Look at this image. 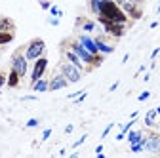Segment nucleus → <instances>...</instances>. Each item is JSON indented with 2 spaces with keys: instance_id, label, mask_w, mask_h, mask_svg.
Masks as SVG:
<instances>
[{
  "instance_id": "f257e3e1",
  "label": "nucleus",
  "mask_w": 160,
  "mask_h": 158,
  "mask_svg": "<svg viewBox=\"0 0 160 158\" xmlns=\"http://www.w3.org/2000/svg\"><path fill=\"white\" fill-rule=\"evenodd\" d=\"M97 17V23L99 25H105V23H122L128 25L130 23V17L124 13V10L120 8L114 0H101V6H99V13Z\"/></svg>"
},
{
  "instance_id": "f03ea898",
  "label": "nucleus",
  "mask_w": 160,
  "mask_h": 158,
  "mask_svg": "<svg viewBox=\"0 0 160 158\" xmlns=\"http://www.w3.org/2000/svg\"><path fill=\"white\" fill-rule=\"evenodd\" d=\"M23 50H25V57L29 61H36L38 57H42L46 53V42L42 38H32L29 44L23 46Z\"/></svg>"
},
{
  "instance_id": "7ed1b4c3",
  "label": "nucleus",
  "mask_w": 160,
  "mask_h": 158,
  "mask_svg": "<svg viewBox=\"0 0 160 158\" xmlns=\"http://www.w3.org/2000/svg\"><path fill=\"white\" fill-rule=\"evenodd\" d=\"M59 71H61V74L67 78V80L71 84H76L80 82V78H82V71H80L78 67H74L71 61H67V59H63V61H59Z\"/></svg>"
},
{
  "instance_id": "20e7f679",
  "label": "nucleus",
  "mask_w": 160,
  "mask_h": 158,
  "mask_svg": "<svg viewBox=\"0 0 160 158\" xmlns=\"http://www.w3.org/2000/svg\"><path fill=\"white\" fill-rule=\"evenodd\" d=\"M12 69H15V71L19 72V76L25 78L27 69H29V59L25 57V50H23V46L13 52V55H12Z\"/></svg>"
},
{
  "instance_id": "39448f33",
  "label": "nucleus",
  "mask_w": 160,
  "mask_h": 158,
  "mask_svg": "<svg viewBox=\"0 0 160 158\" xmlns=\"http://www.w3.org/2000/svg\"><path fill=\"white\" fill-rule=\"evenodd\" d=\"M141 145L149 152H160V135L156 131H149L147 135L141 137Z\"/></svg>"
},
{
  "instance_id": "423d86ee",
  "label": "nucleus",
  "mask_w": 160,
  "mask_h": 158,
  "mask_svg": "<svg viewBox=\"0 0 160 158\" xmlns=\"http://www.w3.org/2000/svg\"><path fill=\"white\" fill-rule=\"evenodd\" d=\"M46 69H48V59H46V55H42V57H38L36 61H34L32 72H31V86H32V84H34L36 80H40V78L44 76Z\"/></svg>"
},
{
  "instance_id": "0eeeda50",
  "label": "nucleus",
  "mask_w": 160,
  "mask_h": 158,
  "mask_svg": "<svg viewBox=\"0 0 160 158\" xmlns=\"http://www.w3.org/2000/svg\"><path fill=\"white\" fill-rule=\"evenodd\" d=\"M124 10V13L132 19V21H137V19H141L143 17V8L141 4H135V2H130V0H126V2L120 6Z\"/></svg>"
},
{
  "instance_id": "6e6552de",
  "label": "nucleus",
  "mask_w": 160,
  "mask_h": 158,
  "mask_svg": "<svg viewBox=\"0 0 160 158\" xmlns=\"http://www.w3.org/2000/svg\"><path fill=\"white\" fill-rule=\"evenodd\" d=\"M61 52H63V57L67 59V61H71L74 67H78L82 72H90V71H92V69H90V67H88V65H86V63H84L82 59H80V57H78L72 50H67L65 46H61Z\"/></svg>"
},
{
  "instance_id": "1a4fd4ad",
  "label": "nucleus",
  "mask_w": 160,
  "mask_h": 158,
  "mask_svg": "<svg viewBox=\"0 0 160 158\" xmlns=\"http://www.w3.org/2000/svg\"><path fill=\"white\" fill-rule=\"evenodd\" d=\"M69 84H71V82H69L67 78L61 74V71H59V72H53V74H52L48 90H50V91H57V90H63V88H67Z\"/></svg>"
},
{
  "instance_id": "9d476101",
  "label": "nucleus",
  "mask_w": 160,
  "mask_h": 158,
  "mask_svg": "<svg viewBox=\"0 0 160 158\" xmlns=\"http://www.w3.org/2000/svg\"><path fill=\"white\" fill-rule=\"evenodd\" d=\"M103 29H105V32L107 34H111L112 38H122L124 34H126V25H122V23H105L103 25Z\"/></svg>"
},
{
  "instance_id": "9b49d317",
  "label": "nucleus",
  "mask_w": 160,
  "mask_h": 158,
  "mask_svg": "<svg viewBox=\"0 0 160 158\" xmlns=\"http://www.w3.org/2000/svg\"><path fill=\"white\" fill-rule=\"evenodd\" d=\"M78 42L82 44V46H84V48H86L90 53H93V55H95V53H99V50H97V46H95V40H92L90 36H86V34H80V36H78Z\"/></svg>"
},
{
  "instance_id": "f8f14e48",
  "label": "nucleus",
  "mask_w": 160,
  "mask_h": 158,
  "mask_svg": "<svg viewBox=\"0 0 160 158\" xmlns=\"http://www.w3.org/2000/svg\"><path fill=\"white\" fill-rule=\"evenodd\" d=\"M19 84H21V76H19V72H17L15 69H10L6 86H10V88H19Z\"/></svg>"
},
{
  "instance_id": "ddd939ff",
  "label": "nucleus",
  "mask_w": 160,
  "mask_h": 158,
  "mask_svg": "<svg viewBox=\"0 0 160 158\" xmlns=\"http://www.w3.org/2000/svg\"><path fill=\"white\" fill-rule=\"evenodd\" d=\"M95 46H97L99 53H103V55H105V53H112V52H114V48H112V46H109V44H105V42H103V36H97V38H95Z\"/></svg>"
},
{
  "instance_id": "4468645a",
  "label": "nucleus",
  "mask_w": 160,
  "mask_h": 158,
  "mask_svg": "<svg viewBox=\"0 0 160 158\" xmlns=\"http://www.w3.org/2000/svg\"><path fill=\"white\" fill-rule=\"evenodd\" d=\"M13 38H15V32L13 31H0V46L10 44Z\"/></svg>"
},
{
  "instance_id": "2eb2a0df",
  "label": "nucleus",
  "mask_w": 160,
  "mask_h": 158,
  "mask_svg": "<svg viewBox=\"0 0 160 158\" xmlns=\"http://www.w3.org/2000/svg\"><path fill=\"white\" fill-rule=\"evenodd\" d=\"M0 31H13L15 32V23L10 17H0Z\"/></svg>"
},
{
  "instance_id": "dca6fc26",
  "label": "nucleus",
  "mask_w": 160,
  "mask_h": 158,
  "mask_svg": "<svg viewBox=\"0 0 160 158\" xmlns=\"http://www.w3.org/2000/svg\"><path fill=\"white\" fill-rule=\"evenodd\" d=\"M48 86H50V80H46V78L42 76L40 80H36V82L32 84V90H34V91H46Z\"/></svg>"
},
{
  "instance_id": "f3484780",
  "label": "nucleus",
  "mask_w": 160,
  "mask_h": 158,
  "mask_svg": "<svg viewBox=\"0 0 160 158\" xmlns=\"http://www.w3.org/2000/svg\"><path fill=\"white\" fill-rule=\"evenodd\" d=\"M154 118H156V109L147 111V114H145V126H147V128H154V126H156V124H154Z\"/></svg>"
},
{
  "instance_id": "a211bd4d",
  "label": "nucleus",
  "mask_w": 160,
  "mask_h": 158,
  "mask_svg": "<svg viewBox=\"0 0 160 158\" xmlns=\"http://www.w3.org/2000/svg\"><path fill=\"white\" fill-rule=\"evenodd\" d=\"M78 25L82 27V31H84V32H90V31H93V29H95V23H93V21H90V19H82V17L78 19Z\"/></svg>"
},
{
  "instance_id": "6ab92c4d",
  "label": "nucleus",
  "mask_w": 160,
  "mask_h": 158,
  "mask_svg": "<svg viewBox=\"0 0 160 158\" xmlns=\"http://www.w3.org/2000/svg\"><path fill=\"white\" fill-rule=\"evenodd\" d=\"M141 137H143V131H128V141H130V145H133V143H141Z\"/></svg>"
},
{
  "instance_id": "aec40b11",
  "label": "nucleus",
  "mask_w": 160,
  "mask_h": 158,
  "mask_svg": "<svg viewBox=\"0 0 160 158\" xmlns=\"http://www.w3.org/2000/svg\"><path fill=\"white\" fill-rule=\"evenodd\" d=\"M99 6H101V0H88V8L93 15L99 13Z\"/></svg>"
},
{
  "instance_id": "412c9836",
  "label": "nucleus",
  "mask_w": 160,
  "mask_h": 158,
  "mask_svg": "<svg viewBox=\"0 0 160 158\" xmlns=\"http://www.w3.org/2000/svg\"><path fill=\"white\" fill-rule=\"evenodd\" d=\"M6 80H8V74H6L4 71H0V88L6 86Z\"/></svg>"
},
{
  "instance_id": "4be33fe9",
  "label": "nucleus",
  "mask_w": 160,
  "mask_h": 158,
  "mask_svg": "<svg viewBox=\"0 0 160 158\" xmlns=\"http://www.w3.org/2000/svg\"><path fill=\"white\" fill-rule=\"evenodd\" d=\"M149 97H151V91H141V95H139L137 99H139V101H147Z\"/></svg>"
},
{
  "instance_id": "5701e85b",
  "label": "nucleus",
  "mask_w": 160,
  "mask_h": 158,
  "mask_svg": "<svg viewBox=\"0 0 160 158\" xmlns=\"http://www.w3.org/2000/svg\"><path fill=\"white\" fill-rule=\"evenodd\" d=\"M50 12H52L53 15H59V17H61V15H63V12H61V10H59V8H55V6H52V8H50Z\"/></svg>"
},
{
  "instance_id": "b1692460",
  "label": "nucleus",
  "mask_w": 160,
  "mask_h": 158,
  "mask_svg": "<svg viewBox=\"0 0 160 158\" xmlns=\"http://www.w3.org/2000/svg\"><path fill=\"white\" fill-rule=\"evenodd\" d=\"M86 137H88V135H82V137H80V139H78L76 143H72V147H80V145H82V143L86 141Z\"/></svg>"
},
{
  "instance_id": "393cba45",
  "label": "nucleus",
  "mask_w": 160,
  "mask_h": 158,
  "mask_svg": "<svg viewBox=\"0 0 160 158\" xmlns=\"http://www.w3.org/2000/svg\"><path fill=\"white\" fill-rule=\"evenodd\" d=\"M40 6H42V10H50V8H52L50 0H44V2H40Z\"/></svg>"
},
{
  "instance_id": "a878e982",
  "label": "nucleus",
  "mask_w": 160,
  "mask_h": 158,
  "mask_svg": "<svg viewBox=\"0 0 160 158\" xmlns=\"http://www.w3.org/2000/svg\"><path fill=\"white\" fill-rule=\"evenodd\" d=\"M27 126L29 128H34V126H38V120H36V118H31V120L27 122Z\"/></svg>"
},
{
  "instance_id": "bb28decb",
  "label": "nucleus",
  "mask_w": 160,
  "mask_h": 158,
  "mask_svg": "<svg viewBox=\"0 0 160 158\" xmlns=\"http://www.w3.org/2000/svg\"><path fill=\"white\" fill-rule=\"evenodd\" d=\"M50 135H52V130H50V128H48V130H44V133H42V141H46Z\"/></svg>"
},
{
  "instance_id": "cd10ccee",
  "label": "nucleus",
  "mask_w": 160,
  "mask_h": 158,
  "mask_svg": "<svg viewBox=\"0 0 160 158\" xmlns=\"http://www.w3.org/2000/svg\"><path fill=\"white\" fill-rule=\"evenodd\" d=\"M112 126H114V124H109V126H107V128H105V131H103V133H101V137H103V139H105V137H107V135H109V131H111V128H112Z\"/></svg>"
},
{
  "instance_id": "c85d7f7f",
  "label": "nucleus",
  "mask_w": 160,
  "mask_h": 158,
  "mask_svg": "<svg viewBox=\"0 0 160 158\" xmlns=\"http://www.w3.org/2000/svg\"><path fill=\"white\" fill-rule=\"evenodd\" d=\"M158 52H160V48H156V50H154V52H152V53H151V57H152V59H154V57H156V55H158Z\"/></svg>"
},
{
  "instance_id": "c756f323",
  "label": "nucleus",
  "mask_w": 160,
  "mask_h": 158,
  "mask_svg": "<svg viewBox=\"0 0 160 158\" xmlns=\"http://www.w3.org/2000/svg\"><path fill=\"white\" fill-rule=\"evenodd\" d=\"M72 130H74V126H67V128H65V133H71Z\"/></svg>"
},
{
  "instance_id": "7c9ffc66",
  "label": "nucleus",
  "mask_w": 160,
  "mask_h": 158,
  "mask_svg": "<svg viewBox=\"0 0 160 158\" xmlns=\"http://www.w3.org/2000/svg\"><path fill=\"white\" fill-rule=\"evenodd\" d=\"M101 151H103V145H97V147H95V152H97V154L101 152Z\"/></svg>"
},
{
  "instance_id": "2f4dec72",
  "label": "nucleus",
  "mask_w": 160,
  "mask_h": 158,
  "mask_svg": "<svg viewBox=\"0 0 160 158\" xmlns=\"http://www.w3.org/2000/svg\"><path fill=\"white\" fill-rule=\"evenodd\" d=\"M130 2H135V4H143L145 0H130Z\"/></svg>"
},
{
  "instance_id": "473e14b6",
  "label": "nucleus",
  "mask_w": 160,
  "mask_h": 158,
  "mask_svg": "<svg viewBox=\"0 0 160 158\" xmlns=\"http://www.w3.org/2000/svg\"><path fill=\"white\" fill-rule=\"evenodd\" d=\"M38 2H44V0H38Z\"/></svg>"
}]
</instances>
